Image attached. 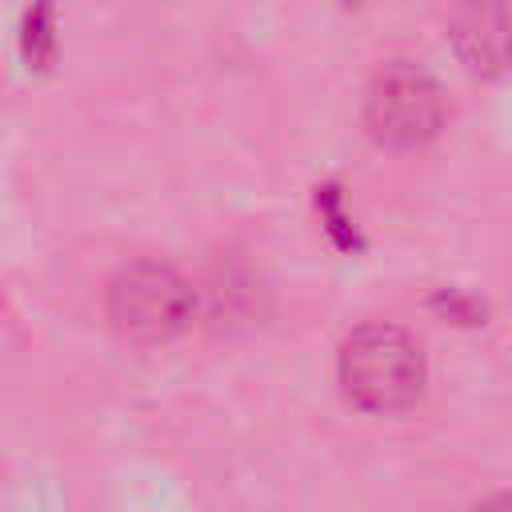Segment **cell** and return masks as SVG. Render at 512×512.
Instances as JSON below:
<instances>
[{"mask_svg": "<svg viewBox=\"0 0 512 512\" xmlns=\"http://www.w3.org/2000/svg\"><path fill=\"white\" fill-rule=\"evenodd\" d=\"M340 388L364 412H404L424 392L420 344L396 324H360L340 344Z\"/></svg>", "mask_w": 512, "mask_h": 512, "instance_id": "1", "label": "cell"}, {"mask_svg": "<svg viewBox=\"0 0 512 512\" xmlns=\"http://www.w3.org/2000/svg\"><path fill=\"white\" fill-rule=\"evenodd\" d=\"M192 308V284L176 268L156 260L128 264L108 284V320L116 336L132 344H164L180 336L192 320Z\"/></svg>", "mask_w": 512, "mask_h": 512, "instance_id": "2", "label": "cell"}, {"mask_svg": "<svg viewBox=\"0 0 512 512\" xmlns=\"http://www.w3.org/2000/svg\"><path fill=\"white\" fill-rule=\"evenodd\" d=\"M364 128L380 148L408 152L428 144L444 128L440 84L408 60L384 64L364 92Z\"/></svg>", "mask_w": 512, "mask_h": 512, "instance_id": "3", "label": "cell"}, {"mask_svg": "<svg viewBox=\"0 0 512 512\" xmlns=\"http://www.w3.org/2000/svg\"><path fill=\"white\" fill-rule=\"evenodd\" d=\"M448 44L472 76L512 72V4L508 0H460L448 16Z\"/></svg>", "mask_w": 512, "mask_h": 512, "instance_id": "4", "label": "cell"}]
</instances>
